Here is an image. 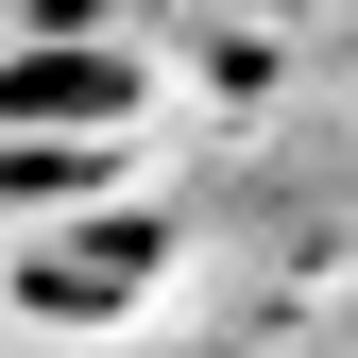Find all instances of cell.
<instances>
[{
	"label": "cell",
	"instance_id": "obj_1",
	"mask_svg": "<svg viewBox=\"0 0 358 358\" xmlns=\"http://www.w3.org/2000/svg\"><path fill=\"white\" fill-rule=\"evenodd\" d=\"M0 120H137V69L120 52H17L0 69Z\"/></svg>",
	"mask_w": 358,
	"mask_h": 358
}]
</instances>
